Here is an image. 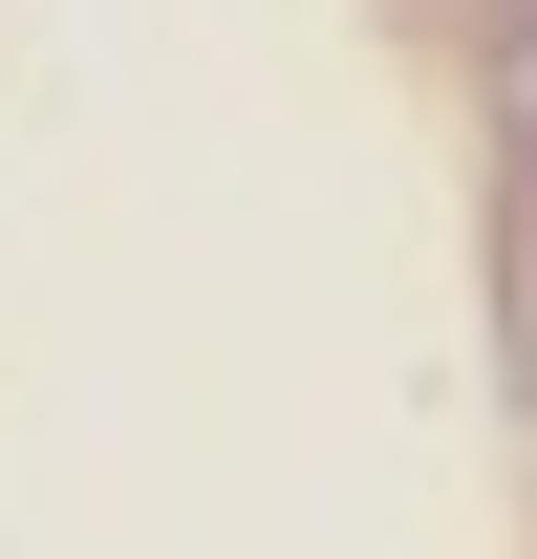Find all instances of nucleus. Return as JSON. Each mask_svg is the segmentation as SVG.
<instances>
[{"mask_svg": "<svg viewBox=\"0 0 537 559\" xmlns=\"http://www.w3.org/2000/svg\"><path fill=\"white\" fill-rule=\"evenodd\" d=\"M516 108H537V22H516Z\"/></svg>", "mask_w": 537, "mask_h": 559, "instance_id": "1", "label": "nucleus"}, {"mask_svg": "<svg viewBox=\"0 0 537 559\" xmlns=\"http://www.w3.org/2000/svg\"><path fill=\"white\" fill-rule=\"evenodd\" d=\"M516 22H537V0H516Z\"/></svg>", "mask_w": 537, "mask_h": 559, "instance_id": "2", "label": "nucleus"}]
</instances>
